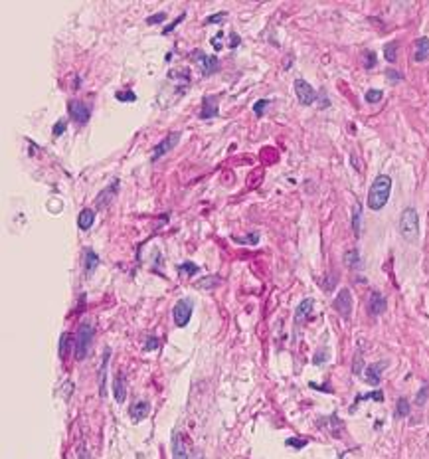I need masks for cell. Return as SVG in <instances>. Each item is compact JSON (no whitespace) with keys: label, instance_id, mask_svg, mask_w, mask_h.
<instances>
[{"label":"cell","instance_id":"obj_1","mask_svg":"<svg viewBox=\"0 0 429 459\" xmlns=\"http://www.w3.org/2000/svg\"><path fill=\"white\" fill-rule=\"evenodd\" d=\"M390 194H392V178L388 175L376 177V180L372 182L370 192H368V206L376 212L382 210L386 206V202L390 200Z\"/></svg>","mask_w":429,"mask_h":459},{"label":"cell","instance_id":"obj_2","mask_svg":"<svg viewBox=\"0 0 429 459\" xmlns=\"http://www.w3.org/2000/svg\"><path fill=\"white\" fill-rule=\"evenodd\" d=\"M397 228H399V234L403 240H407L411 244H415L419 240V218H417L415 208H405L401 212Z\"/></svg>","mask_w":429,"mask_h":459},{"label":"cell","instance_id":"obj_3","mask_svg":"<svg viewBox=\"0 0 429 459\" xmlns=\"http://www.w3.org/2000/svg\"><path fill=\"white\" fill-rule=\"evenodd\" d=\"M91 341H93V327L89 323H81L77 327V333H75V339H73V353H75L77 360H83L87 356Z\"/></svg>","mask_w":429,"mask_h":459},{"label":"cell","instance_id":"obj_4","mask_svg":"<svg viewBox=\"0 0 429 459\" xmlns=\"http://www.w3.org/2000/svg\"><path fill=\"white\" fill-rule=\"evenodd\" d=\"M192 311H194V303L190 299H180L174 305V311H172L174 323L178 327H186L190 323V319H192Z\"/></svg>","mask_w":429,"mask_h":459},{"label":"cell","instance_id":"obj_5","mask_svg":"<svg viewBox=\"0 0 429 459\" xmlns=\"http://www.w3.org/2000/svg\"><path fill=\"white\" fill-rule=\"evenodd\" d=\"M295 95H297V99H299L301 105H313L317 101V97H319L317 91H315V87L309 81H305V79H297L295 81Z\"/></svg>","mask_w":429,"mask_h":459},{"label":"cell","instance_id":"obj_6","mask_svg":"<svg viewBox=\"0 0 429 459\" xmlns=\"http://www.w3.org/2000/svg\"><path fill=\"white\" fill-rule=\"evenodd\" d=\"M180 137H182V135L176 131V133H168L161 142H157V146H155V150H153V163L159 161L163 155H166L168 150H172V148L176 146V142L180 141Z\"/></svg>","mask_w":429,"mask_h":459},{"label":"cell","instance_id":"obj_7","mask_svg":"<svg viewBox=\"0 0 429 459\" xmlns=\"http://www.w3.org/2000/svg\"><path fill=\"white\" fill-rule=\"evenodd\" d=\"M69 117H71L77 125H85V123L89 121V117H91V109H89L83 101L73 99V101H69Z\"/></svg>","mask_w":429,"mask_h":459},{"label":"cell","instance_id":"obj_8","mask_svg":"<svg viewBox=\"0 0 429 459\" xmlns=\"http://www.w3.org/2000/svg\"><path fill=\"white\" fill-rule=\"evenodd\" d=\"M334 309L342 317H350V313H352V295H350L348 289H340V293L334 299Z\"/></svg>","mask_w":429,"mask_h":459},{"label":"cell","instance_id":"obj_9","mask_svg":"<svg viewBox=\"0 0 429 459\" xmlns=\"http://www.w3.org/2000/svg\"><path fill=\"white\" fill-rule=\"evenodd\" d=\"M216 115H218V95H204L202 97L200 117L202 119H212Z\"/></svg>","mask_w":429,"mask_h":459},{"label":"cell","instance_id":"obj_10","mask_svg":"<svg viewBox=\"0 0 429 459\" xmlns=\"http://www.w3.org/2000/svg\"><path fill=\"white\" fill-rule=\"evenodd\" d=\"M386 307H388L386 297H384L382 293H378V291H372L370 301H368V309H370V313H372V315H382V313L386 311Z\"/></svg>","mask_w":429,"mask_h":459},{"label":"cell","instance_id":"obj_11","mask_svg":"<svg viewBox=\"0 0 429 459\" xmlns=\"http://www.w3.org/2000/svg\"><path fill=\"white\" fill-rule=\"evenodd\" d=\"M198 64H200V70L204 75H212L214 71L220 70V62L216 56H206V54H200L198 56Z\"/></svg>","mask_w":429,"mask_h":459},{"label":"cell","instance_id":"obj_12","mask_svg":"<svg viewBox=\"0 0 429 459\" xmlns=\"http://www.w3.org/2000/svg\"><path fill=\"white\" fill-rule=\"evenodd\" d=\"M429 58V38L421 36L413 44V60L415 62H425Z\"/></svg>","mask_w":429,"mask_h":459},{"label":"cell","instance_id":"obj_13","mask_svg":"<svg viewBox=\"0 0 429 459\" xmlns=\"http://www.w3.org/2000/svg\"><path fill=\"white\" fill-rule=\"evenodd\" d=\"M386 368V362H378V364H372L366 368V382L372 384V386H378L380 384V374L382 370Z\"/></svg>","mask_w":429,"mask_h":459},{"label":"cell","instance_id":"obj_14","mask_svg":"<svg viewBox=\"0 0 429 459\" xmlns=\"http://www.w3.org/2000/svg\"><path fill=\"white\" fill-rule=\"evenodd\" d=\"M313 307H315V301H313V299H305V301H301V303H299V307H297V311H295V319H297V321H305L307 317H311Z\"/></svg>","mask_w":429,"mask_h":459},{"label":"cell","instance_id":"obj_15","mask_svg":"<svg viewBox=\"0 0 429 459\" xmlns=\"http://www.w3.org/2000/svg\"><path fill=\"white\" fill-rule=\"evenodd\" d=\"M93 222H95V212L91 208H83L79 212V216H77V226L81 230H89L93 226Z\"/></svg>","mask_w":429,"mask_h":459},{"label":"cell","instance_id":"obj_16","mask_svg":"<svg viewBox=\"0 0 429 459\" xmlns=\"http://www.w3.org/2000/svg\"><path fill=\"white\" fill-rule=\"evenodd\" d=\"M113 390H115V400H117L119 404H123L125 398H127V386H125V376H123V374H117L115 384H113Z\"/></svg>","mask_w":429,"mask_h":459},{"label":"cell","instance_id":"obj_17","mask_svg":"<svg viewBox=\"0 0 429 459\" xmlns=\"http://www.w3.org/2000/svg\"><path fill=\"white\" fill-rule=\"evenodd\" d=\"M117 188H119V180H113V182H111V186H109V188H105V190L97 196L95 204H97V206H103V202H105V204H109V200L117 194Z\"/></svg>","mask_w":429,"mask_h":459},{"label":"cell","instance_id":"obj_18","mask_svg":"<svg viewBox=\"0 0 429 459\" xmlns=\"http://www.w3.org/2000/svg\"><path fill=\"white\" fill-rule=\"evenodd\" d=\"M109 356H111V351L107 349L105 354H103V362H101V368H99V392L101 396H105V376H107V362H109Z\"/></svg>","mask_w":429,"mask_h":459},{"label":"cell","instance_id":"obj_19","mask_svg":"<svg viewBox=\"0 0 429 459\" xmlns=\"http://www.w3.org/2000/svg\"><path fill=\"white\" fill-rule=\"evenodd\" d=\"M172 453H174V459H190V455L186 453V447L180 439L178 433H174V443H172Z\"/></svg>","mask_w":429,"mask_h":459},{"label":"cell","instance_id":"obj_20","mask_svg":"<svg viewBox=\"0 0 429 459\" xmlns=\"http://www.w3.org/2000/svg\"><path fill=\"white\" fill-rule=\"evenodd\" d=\"M97 265H99V257H97V253H95L93 249H85V271L91 275V273L97 269Z\"/></svg>","mask_w":429,"mask_h":459},{"label":"cell","instance_id":"obj_21","mask_svg":"<svg viewBox=\"0 0 429 459\" xmlns=\"http://www.w3.org/2000/svg\"><path fill=\"white\" fill-rule=\"evenodd\" d=\"M344 263H346L350 269H360L362 259H360V255H358L356 249H350V251H346V255H344Z\"/></svg>","mask_w":429,"mask_h":459},{"label":"cell","instance_id":"obj_22","mask_svg":"<svg viewBox=\"0 0 429 459\" xmlns=\"http://www.w3.org/2000/svg\"><path fill=\"white\" fill-rule=\"evenodd\" d=\"M147 412H149V404L147 402H138V404H134L131 408V418L132 420H142V418L147 416Z\"/></svg>","mask_w":429,"mask_h":459},{"label":"cell","instance_id":"obj_23","mask_svg":"<svg viewBox=\"0 0 429 459\" xmlns=\"http://www.w3.org/2000/svg\"><path fill=\"white\" fill-rule=\"evenodd\" d=\"M218 285H220V277H216V275L202 277V279L196 283L198 289H214V287H218Z\"/></svg>","mask_w":429,"mask_h":459},{"label":"cell","instance_id":"obj_24","mask_svg":"<svg viewBox=\"0 0 429 459\" xmlns=\"http://www.w3.org/2000/svg\"><path fill=\"white\" fill-rule=\"evenodd\" d=\"M360 220H362V208H360V204H356L352 210V230H354L356 238L360 236Z\"/></svg>","mask_w":429,"mask_h":459},{"label":"cell","instance_id":"obj_25","mask_svg":"<svg viewBox=\"0 0 429 459\" xmlns=\"http://www.w3.org/2000/svg\"><path fill=\"white\" fill-rule=\"evenodd\" d=\"M384 56H386V60H388L390 64H394L396 58H397V42H390V44L386 46V50H384Z\"/></svg>","mask_w":429,"mask_h":459},{"label":"cell","instance_id":"obj_26","mask_svg":"<svg viewBox=\"0 0 429 459\" xmlns=\"http://www.w3.org/2000/svg\"><path fill=\"white\" fill-rule=\"evenodd\" d=\"M115 99H117V101H123V103H132V101H136V93L131 91V89H127V91H117Z\"/></svg>","mask_w":429,"mask_h":459},{"label":"cell","instance_id":"obj_27","mask_svg":"<svg viewBox=\"0 0 429 459\" xmlns=\"http://www.w3.org/2000/svg\"><path fill=\"white\" fill-rule=\"evenodd\" d=\"M382 89H368L366 91V95H364V99L368 101V103H378V101H382Z\"/></svg>","mask_w":429,"mask_h":459},{"label":"cell","instance_id":"obj_28","mask_svg":"<svg viewBox=\"0 0 429 459\" xmlns=\"http://www.w3.org/2000/svg\"><path fill=\"white\" fill-rule=\"evenodd\" d=\"M178 269H180L182 273H186V275H196V273L200 271V267H198L196 263H192V261H186V263L178 265Z\"/></svg>","mask_w":429,"mask_h":459},{"label":"cell","instance_id":"obj_29","mask_svg":"<svg viewBox=\"0 0 429 459\" xmlns=\"http://www.w3.org/2000/svg\"><path fill=\"white\" fill-rule=\"evenodd\" d=\"M376 66V54L372 52V50H366L364 52V68L366 70H372Z\"/></svg>","mask_w":429,"mask_h":459},{"label":"cell","instance_id":"obj_30","mask_svg":"<svg viewBox=\"0 0 429 459\" xmlns=\"http://www.w3.org/2000/svg\"><path fill=\"white\" fill-rule=\"evenodd\" d=\"M269 107V99H259V101H255V105H253V111H255V117H261L263 113H265V109Z\"/></svg>","mask_w":429,"mask_h":459},{"label":"cell","instance_id":"obj_31","mask_svg":"<svg viewBox=\"0 0 429 459\" xmlns=\"http://www.w3.org/2000/svg\"><path fill=\"white\" fill-rule=\"evenodd\" d=\"M407 414H409V402H407L405 398H399V400H397V416L403 418V416H407Z\"/></svg>","mask_w":429,"mask_h":459},{"label":"cell","instance_id":"obj_32","mask_svg":"<svg viewBox=\"0 0 429 459\" xmlns=\"http://www.w3.org/2000/svg\"><path fill=\"white\" fill-rule=\"evenodd\" d=\"M165 20H166V12H157V14H153V16L147 18V24H161Z\"/></svg>","mask_w":429,"mask_h":459},{"label":"cell","instance_id":"obj_33","mask_svg":"<svg viewBox=\"0 0 429 459\" xmlns=\"http://www.w3.org/2000/svg\"><path fill=\"white\" fill-rule=\"evenodd\" d=\"M386 77H388V81H392V83H399V81H401V73L396 71V70H388V71H386Z\"/></svg>","mask_w":429,"mask_h":459},{"label":"cell","instance_id":"obj_34","mask_svg":"<svg viewBox=\"0 0 429 459\" xmlns=\"http://www.w3.org/2000/svg\"><path fill=\"white\" fill-rule=\"evenodd\" d=\"M66 354H67V333H64L60 339V356L66 358Z\"/></svg>","mask_w":429,"mask_h":459},{"label":"cell","instance_id":"obj_35","mask_svg":"<svg viewBox=\"0 0 429 459\" xmlns=\"http://www.w3.org/2000/svg\"><path fill=\"white\" fill-rule=\"evenodd\" d=\"M327 358H329V353H327V349H321V351H319V353L315 354L313 362H315V364H323V362H325Z\"/></svg>","mask_w":429,"mask_h":459},{"label":"cell","instance_id":"obj_36","mask_svg":"<svg viewBox=\"0 0 429 459\" xmlns=\"http://www.w3.org/2000/svg\"><path fill=\"white\" fill-rule=\"evenodd\" d=\"M358 400H378V402H382L384 400V394L378 390V392H370V394H364V396H360Z\"/></svg>","mask_w":429,"mask_h":459},{"label":"cell","instance_id":"obj_37","mask_svg":"<svg viewBox=\"0 0 429 459\" xmlns=\"http://www.w3.org/2000/svg\"><path fill=\"white\" fill-rule=\"evenodd\" d=\"M427 394H429V386H425L423 390H419V394H417V398H415V404H425V400H427Z\"/></svg>","mask_w":429,"mask_h":459},{"label":"cell","instance_id":"obj_38","mask_svg":"<svg viewBox=\"0 0 429 459\" xmlns=\"http://www.w3.org/2000/svg\"><path fill=\"white\" fill-rule=\"evenodd\" d=\"M287 445H289V447H305V445H307V439L291 437V439H287Z\"/></svg>","mask_w":429,"mask_h":459},{"label":"cell","instance_id":"obj_39","mask_svg":"<svg viewBox=\"0 0 429 459\" xmlns=\"http://www.w3.org/2000/svg\"><path fill=\"white\" fill-rule=\"evenodd\" d=\"M226 16H228L226 12H218V14H212L210 18H206V24H212V22H222V20H224Z\"/></svg>","mask_w":429,"mask_h":459},{"label":"cell","instance_id":"obj_40","mask_svg":"<svg viewBox=\"0 0 429 459\" xmlns=\"http://www.w3.org/2000/svg\"><path fill=\"white\" fill-rule=\"evenodd\" d=\"M184 16H186V14H180V16H178V18H176L172 24H168V26L165 28V34H170V32H172V30H174V28H176V26H178L182 20H184Z\"/></svg>","mask_w":429,"mask_h":459},{"label":"cell","instance_id":"obj_41","mask_svg":"<svg viewBox=\"0 0 429 459\" xmlns=\"http://www.w3.org/2000/svg\"><path fill=\"white\" fill-rule=\"evenodd\" d=\"M64 131H66V121L62 119V121H58V123L54 125V135L60 137V135H64Z\"/></svg>","mask_w":429,"mask_h":459},{"label":"cell","instance_id":"obj_42","mask_svg":"<svg viewBox=\"0 0 429 459\" xmlns=\"http://www.w3.org/2000/svg\"><path fill=\"white\" fill-rule=\"evenodd\" d=\"M159 345H161V343H159V339H149V341H147V345H145V349H147V351H157V349H159Z\"/></svg>","mask_w":429,"mask_h":459},{"label":"cell","instance_id":"obj_43","mask_svg":"<svg viewBox=\"0 0 429 459\" xmlns=\"http://www.w3.org/2000/svg\"><path fill=\"white\" fill-rule=\"evenodd\" d=\"M239 44H241V38H239V36L233 32V34L230 36V48H237Z\"/></svg>","mask_w":429,"mask_h":459},{"label":"cell","instance_id":"obj_44","mask_svg":"<svg viewBox=\"0 0 429 459\" xmlns=\"http://www.w3.org/2000/svg\"><path fill=\"white\" fill-rule=\"evenodd\" d=\"M362 372V360H360V354H356L354 358V374H360Z\"/></svg>","mask_w":429,"mask_h":459},{"label":"cell","instance_id":"obj_45","mask_svg":"<svg viewBox=\"0 0 429 459\" xmlns=\"http://www.w3.org/2000/svg\"><path fill=\"white\" fill-rule=\"evenodd\" d=\"M212 46H214V50H216V52L224 48V46H222V42H220V40H216V38H212Z\"/></svg>","mask_w":429,"mask_h":459},{"label":"cell","instance_id":"obj_46","mask_svg":"<svg viewBox=\"0 0 429 459\" xmlns=\"http://www.w3.org/2000/svg\"><path fill=\"white\" fill-rule=\"evenodd\" d=\"M190 459H202V455H200V453H198V451H194V453H192V455H190Z\"/></svg>","mask_w":429,"mask_h":459}]
</instances>
